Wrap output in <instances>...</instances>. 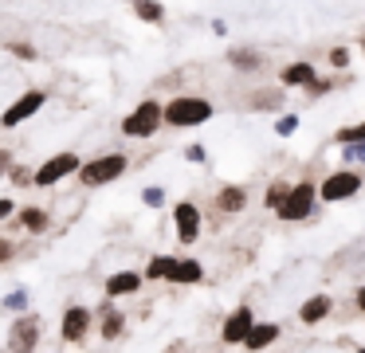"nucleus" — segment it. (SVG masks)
I'll list each match as a JSON object with an SVG mask.
<instances>
[{
  "label": "nucleus",
  "mask_w": 365,
  "mask_h": 353,
  "mask_svg": "<svg viewBox=\"0 0 365 353\" xmlns=\"http://www.w3.org/2000/svg\"><path fill=\"white\" fill-rule=\"evenodd\" d=\"M216 106L205 98V94H177V98L165 102V126L173 130H192V126L212 122Z\"/></svg>",
  "instance_id": "nucleus-1"
},
{
  "label": "nucleus",
  "mask_w": 365,
  "mask_h": 353,
  "mask_svg": "<svg viewBox=\"0 0 365 353\" xmlns=\"http://www.w3.org/2000/svg\"><path fill=\"white\" fill-rule=\"evenodd\" d=\"M126 169H130L126 153H98V157H91V161L83 165L79 185L83 188H106V185H114L118 177H126Z\"/></svg>",
  "instance_id": "nucleus-2"
},
{
  "label": "nucleus",
  "mask_w": 365,
  "mask_h": 353,
  "mask_svg": "<svg viewBox=\"0 0 365 353\" xmlns=\"http://www.w3.org/2000/svg\"><path fill=\"white\" fill-rule=\"evenodd\" d=\"M161 126H165V102H158V98H142L122 118V133L126 138H153Z\"/></svg>",
  "instance_id": "nucleus-3"
},
{
  "label": "nucleus",
  "mask_w": 365,
  "mask_h": 353,
  "mask_svg": "<svg viewBox=\"0 0 365 353\" xmlns=\"http://www.w3.org/2000/svg\"><path fill=\"white\" fill-rule=\"evenodd\" d=\"M83 157L75 153V149H63V153H51L48 161L40 165V169H36V188H56L59 180L63 177H79L83 173Z\"/></svg>",
  "instance_id": "nucleus-4"
},
{
  "label": "nucleus",
  "mask_w": 365,
  "mask_h": 353,
  "mask_svg": "<svg viewBox=\"0 0 365 353\" xmlns=\"http://www.w3.org/2000/svg\"><path fill=\"white\" fill-rule=\"evenodd\" d=\"M318 204H322V196H318V185H314V180H294V188H291V196H287L279 220H287V224H302V220L314 216Z\"/></svg>",
  "instance_id": "nucleus-5"
},
{
  "label": "nucleus",
  "mask_w": 365,
  "mask_h": 353,
  "mask_svg": "<svg viewBox=\"0 0 365 353\" xmlns=\"http://www.w3.org/2000/svg\"><path fill=\"white\" fill-rule=\"evenodd\" d=\"M361 185L365 180L357 169H338V173H326L318 180V196H322V204H341V200H354L361 193Z\"/></svg>",
  "instance_id": "nucleus-6"
},
{
  "label": "nucleus",
  "mask_w": 365,
  "mask_h": 353,
  "mask_svg": "<svg viewBox=\"0 0 365 353\" xmlns=\"http://www.w3.org/2000/svg\"><path fill=\"white\" fill-rule=\"evenodd\" d=\"M43 334V318L40 314H20L9 326V353H36Z\"/></svg>",
  "instance_id": "nucleus-7"
},
{
  "label": "nucleus",
  "mask_w": 365,
  "mask_h": 353,
  "mask_svg": "<svg viewBox=\"0 0 365 353\" xmlns=\"http://www.w3.org/2000/svg\"><path fill=\"white\" fill-rule=\"evenodd\" d=\"M91 326H95V310L83 306V302H71L63 310V318H59V337H63L67 345H79V342H87Z\"/></svg>",
  "instance_id": "nucleus-8"
},
{
  "label": "nucleus",
  "mask_w": 365,
  "mask_h": 353,
  "mask_svg": "<svg viewBox=\"0 0 365 353\" xmlns=\"http://www.w3.org/2000/svg\"><path fill=\"white\" fill-rule=\"evenodd\" d=\"M48 106V91H40V86H32V91H24L16 102H12L9 110H4V118H0V126L4 130H16L20 122H28V118H36L40 110Z\"/></svg>",
  "instance_id": "nucleus-9"
},
{
  "label": "nucleus",
  "mask_w": 365,
  "mask_h": 353,
  "mask_svg": "<svg viewBox=\"0 0 365 353\" xmlns=\"http://www.w3.org/2000/svg\"><path fill=\"white\" fill-rule=\"evenodd\" d=\"M200 227H205V216H200L197 200H177L173 204V232H177V240L189 247V243L200 240Z\"/></svg>",
  "instance_id": "nucleus-10"
},
{
  "label": "nucleus",
  "mask_w": 365,
  "mask_h": 353,
  "mask_svg": "<svg viewBox=\"0 0 365 353\" xmlns=\"http://www.w3.org/2000/svg\"><path fill=\"white\" fill-rule=\"evenodd\" d=\"M252 329H255V314H252V306H247V302H240L236 310H232L228 318H224L220 337H224V345H247Z\"/></svg>",
  "instance_id": "nucleus-11"
},
{
  "label": "nucleus",
  "mask_w": 365,
  "mask_h": 353,
  "mask_svg": "<svg viewBox=\"0 0 365 353\" xmlns=\"http://www.w3.org/2000/svg\"><path fill=\"white\" fill-rule=\"evenodd\" d=\"M95 318H98V337H103V342H118V337L126 334V314L114 306V298H106V302L98 306Z\"/></svg>",
  "instance_id": "nucleus-12"
},
{
  "label": "nucleus",
  "mask_w": 365,
  "mask_h": 353,
  "mask_svg": "<svg viewBox=\"0 0 365 353\" xmlns=\"http://www.w3.org/2000/svg\"><path fill=\"white\" fill-rule=\"evenodd\" d=\"M142 282H145V271H110L103 290H106V298H130L142 290Z\"/></svg>",
  "instance_id": "nucleus-13"
},
{
  "label": "nucleus",
  "mask_w": 365,
  "mask_h": 353,
  "mask_svg": "<svg viewBox=\"0 0 365 353\" xmlns=\"http://www.w3.org/2000/svg\"><path fill=\"white\" fill-rule=\"evenodd\" d=\"M279 83H283L287 91H291V86L307 91V86L318 83V71H314V63H310V59H294V63H287V67L279 71Z\"/></svg>",
  "instance_id": "nucleus-14"
},
{
  "label": "nucleus",
  "mask_w": 365,
  "mask_h": 353,
  "mask_svg": "<svg viewBox=\"0 0 365 353\" xmlns=\"http://www.w3.org/2000/svg\"><path fill=\"white\" fill-rule=\"evenodd\" d=\"M247 208V188L244 185H220L216 188V212L224 216H240Z\"/></svg>",
  "instance_id": "nucleus-15"
},
{
  "label": "nucleus",
  "mask_w": 365,
  "mask_h": 353,
  "mask_svg": "<svg viewBox=\"0 0 365 353\" xmlns=\"http://www.w3.org/2000/svg\"><path fill=\"white\" fill-rule=\"evenodd\" d=\"M334 314V298L330 295H310L307 302L299 306V322L302 326H318V322H326Z\"/></svg>",
  "instance_id": "nucleus-16"
},
{
  "label": "nucleus",
  "mask_w": 365,
  "mask_h": 353,
  "mask_svg": "<svg viewBox=\"0 0 365 353\" xmlns=\"http://www.w3.org/2000/svg\"><path fill=\"white\" fill-rule=\"evenodd\" d=\"M283 98H287V86L275 83V86H255L247 106L252 110H283Z\"/></svg>",
  "instance_id": "nucleus-17"
},
{
  "label": "nucleus",
  "mask_w": 365,
  "mask_h": 353,
  "mask_svg": "<svg viewBox=\"0 0 365 353\" xmlns=\"http://www.w3.org/2000/svg\"><path fill=\"white\" fill-rule=\"evenodd\" d=\"M279 334H283V326H279V322H255L252 337H247V349H252V353L271 349V345L279 342Z\"/></svg>",
  "instance_id": "nucleus-18"
},
{
  "label": "nucleus",
  "mask_w": 365,
  "mask_h": 353,
  "mask_svg": "<svg viewBox=\"0 0 365 353\" xmlns=\"http://www.w3.org/2000/svg\"><path fill=\"white\" fill-rule=\"evenodd\" d=\"M263 51H252V47H232L228 51V67L244 71V75H255V71H263Z\"/></svg>",
  "instance_id": "nucleus-19"
},
{
  "label": "nucleus",
  "mask_w": 365,
  "mask_h": 353,
  "mask_svg": "<svg viewBox=\"0 0 365 353\" xmlns=\"http://www.w3.org/2000/svg\"><path fill=\"white\" fill-rule=\"evenodd\" d=\"M12 224H20L24 232H32V235H40V232H48L51 216H48V208H40V204H28V208H20V216L12 220Z\"/></svg>",
  "instance_id": "nucleus-20"
},
{
  "label": "nucleus",
  "mask_w": 365,
  "mask_h": 353,
  "mask_svg": "<svg viewBox=\"0 0 365 353\" xmlns=\"http://www.w3.org/2000/svg\"><path fill=\"white\" fill-rule=\"evenodd\" d=\"M205 279V263L200 259H177V271H173V287H197Z\"/></svg>",
  "instance_id": "nucleus-21"
},
{
  "label": "nucleus",
  "mask_w": 365,
  "mask_h": 353,
  "mask_svg": "<svg viewBox=\"0 0 365 353\" xmlns=\"http://www.w3.org/2000/svg\"><path fill=\"white\" fill-rule=\"evenodd\" d=\"M291 180L287 177H271V185H267V193H263V208H271L279 216L283 212V204H287V196H291Z\"/></svg>",
  "instance_id": "nucleus-22"
},
{
  "label": "nucleus",
  "mask_w": 365,
  "mask_h": 353,
  "mask_svg": "<svg viewBox=\"0 0 365 353\" xmlns=\"http://www.w3.org/2000/svg\"><path fill=\"white\" fill-rule=\"evenodd\" d=\"M130 12L142 24H158V28L165 24V4L161 0H130Z\"/></svg>",
  "instance_id": "nucleus-23"
},
{
  "label": "nucleus",
  "mask_w": 365,
  "mask_h": 353,
  "mask_svg": "<svg viewBox=\"0 0 365 353\" xmlns=\"http://www.w3.org/2000/svg\"><path fill=\"white\" fill-rule=\"evenodd\" d=\"M142 271H145V279H150V282H169V279H173V271H177V259L173 255H153Z\"/></svg>",
  "instance_id": "nucleus-24"
},
{
  "label": "nucleus",
  "mask_w": 365,
  "mask_h": 353,
  "mask_svg": "<svg viewBox=\"0 0 365 353\" xmlns=\"http://www.w3.org/2000/svg\"><path fill=\"white\" fill-rule=\"evenodd\" d=\"M4 51H9L12 59H20V63H36V59H40L36 44H28V39H9V44H4Z\"/></svg>",
  "instance_id": "nucleus-25"
},
{
  "label": "nucleus",
  "mask_w": 365,
  "mask_h": 353,
  "mask_svg": "<svg viewBox=\"0 0 365 353\" xmlns=\"http://www.w3.org/2000/svg\"><path fill=\"white\" fill-rule=\"evenodd\" d=\"M334 141H338V145H365V122L341 126V130L334 133Z\"/></svg>",
  "instance_id": "nucleus-26"
},
{
  "label": "nucleus",
  "mask_w": 365,
  "mask_h": 353,
  "mask_svg": "<svg viewBox=\"0 0 365 353\" xmlns=\"http://www.w3.org/2000/svg\"><path fill=\"white\" fill-rule=\"evenodd\" d=\"M28 306H32V295H28V290H9V295H4V310H12V314H32Z\"/></svg>",
  "instance_id": "nucleus-27"
},
{
  "label": "nucleus",
  "mask_w": 365,
  "mask_h": 353,
  "mask_svg": "<svg viewBox=\"0 0 365 353\" xmlns=\"http://www.w3.org/2000/svg\"><path fill=\"white\" fill-rule=\"evenodd\" d=\"M349 59H354V51H349L346 44H338V47H330V51H326V63H330L334 71H346V75H349Z\"/></svg>",
  "instance_id": "nucleus-28"
},
{
  "label": "nucleus",
  "mask_w": 365,
  "mask_h": 353,
  "mask_svg": "<svg viewBox=\"0 0 365 353\" xmlns=\"http://www.w3.org/2000/svg\"><path fill=\"white\" fill-rule=\"evenodd\" d=\"M142 204H145V208H161V204H165V188H161V185H145L142 188Z\"/></svg>",
  "instance_id": "nucleus-29"
},
{
  "label": "nucleus",
  "mask_w": 365,
  "mask_h": 353,
  "mask_svg": "<svg viewBox=\"0 0 365 353\" xmlns=\"http://www.w3.org/2000/svg\"><path fill=\"white\" fill-rule=\"evenodd\" d=\"M9 185H12V188H28V185H36V173L24 169V165H16V169L9 173Z\"/></svg>",
  "instance_id": "nucleus-30"
},
{
  "label": "nucleus",
  "mask_w": 365,
  "mask_h": 353,
  "mask_svg": "<svg viewBox=\"0 0 365 353\" xmlns=\"http://www.w3.org/2000/svg\"><path fill=\"white\" fill-rule=\"evenodd\" d=\"M338 86H341V78H318L314 86H307V98H322V94L338 91Z\"/></svg>",
  "instance_id": "nucleus-31"
},
{
  "label": "nucleus",
  "mask_w": 365,
  "mask_h": 353,
  "mask_svg": "<svg viewBox=\"0 0 365 353\" xmlns=\"http://www.w3.org/2000/svg\"><path fill=\"white\" fill-rule=\"evenodd\" d=\"M294 130H299V114H279L275 118V133H279V138H291Z\"/></svg>",
  "instance_id": "nucleus-32"
},
{
  "label": "nucleus",
  "mask_w": 365,
  "mask_h": 353,
  "mask_svg": "<svg viewBox=\"0 0 365 353\" xmlns=\"http://www.w3.org/2000/svg\"><path fill=\"white\" fill-rule=\"evenodd\" d=\"M341 161L346 165H365V145H341Z\"/></svg>",
  "instance_id": "nucleus-33"
},
{
  "label": "nucleus",
  "mask_w": 365,
  "mask_h": 353,
  "mask_svg": "<svg viewBox=\"0 0 365 353\" xmlns=\"http://www.w3.org/2000/svg\"><path fill=\"white\" fill-rule=\"evenodd\" d=\"M185 161H192V165H205V161H208L205 145H189V149H185Z\"/></svg>",
  "instance_id": "nucleus-34"
},
{
  "label": "nucleus",
  "mask_w": 365,
  "mask_h": 353,
  "mask_svg": "<svg viewBox=\"0 0 365 353\" xmlns=\"http://www.w3.org/2000/svg\"><path fill=\"white\" fill-rule=\"evenodd\" d=\"M12 255H16V243H12V240H0V263H12Z\"/></svg>",
  "instance_id": "nucleus-35"
},
{
  "label": "nucleus",
  "mask_w": 365,
  "mask_h": 353,
  "mask_svg": "<svg viewBox=\"0 0 365 353\" xmlns=\"http://www.w3.org/2000/svg\"><path fill=\"white\" fill-rule=\"evenodd\" d=\"M354 302H357V310L365 314V287H357V295H354Z\"/></svg>",
  "instance_id": "nucleus-36"
},
{
  "label": "nucleus",
  "mask_w": 365,
  "mask_h": 353,
  "mask_svg": "<svg viewBox=\"0 0 365 353\" xmlns=\"http://www.w3.org/2000/svg\"><path fill=\"white\" fill-rule=\"evenodd\" d=\"M361 55H365V36H361Z\"/></svg>",
  "instance_id": "nucleus-37"
},
{
  "label": "nucleus",
  "mask_w": 365,
  "mask_h": 353,
  "mask_svg": "<svg viewBox=\"0 0 365 353\" xmlns=\"http://www.w3.org/2000/svg\"><path fill=\"white\" fill-rule=\"evenodd\" d=\"M354 353H365V345H361V349H354Z\"/></svg>",
  "instance_id": "nucleus-38"
}]
</instances>
